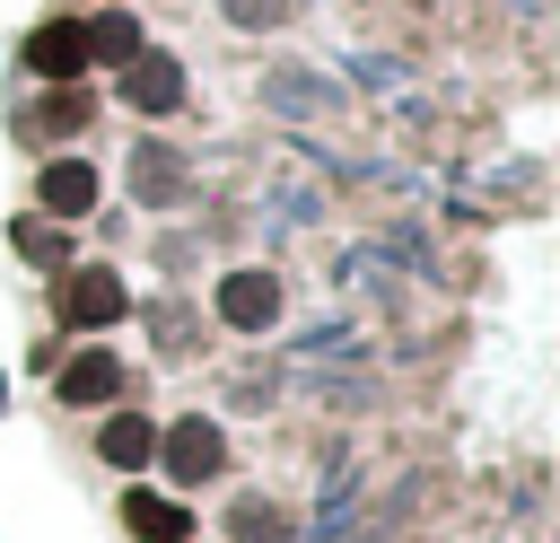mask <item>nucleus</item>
I'll return each mask as SVG.
<instances>
[{
  "label": "nucleus",
  "instance_id": "nucleus-13",
  "mask_svg": "<svg viewBox=\"0 0 560 543\" xmlns=\"http://www.w3.org/2000/svg\"><path fill=\"white\" fill-rule=\"evenodd\" d=\"M236 534H245V543H289V517H271V508H236Z\"/></svg>",
  "mask_w": 560,
  "mask_h": 543
},
{
  "label": "nucleus",
  "instance_id": "nucleus-7",
  "mask_svg": "<svg viewBox=\"0 0 560 543\" xmlns=\"http://www.w3.org/2000/svg\"><path fill=\"white\" fill-rule=\"evenodd\" d=\"M114 394H122V359L114 350H79L61 368V403H114Z\"/></svg>",
  "mask_w": 560,
  "mask_h": 543
},
{
  "label": "nucleus",
  "instance_id": "nucleus-1",
  "mask_svg": "<svg viewBox=\"0 0 560 543\" xmlns=\"http://www.w3.org/2000/svg\"><path fill=\"white\" fill-rule=\"evenodd\" d=\"M52 307H61V324L105 333V324H114L131 298H122V280H114V272H96V263H88V272H61V298H52Z\"/></svg>",
  "mask_w": 560,
  "mask_h": 543
},
{
  "label": "nucleus",
  "instance_id": "nucleus-5",
  "mask_svg": "<svg viewBox=\"0 0 560 543\" xmlns=\"http://www.w3.org/2000/svg\"><path fill=\"white\" fill-rule=\"evenodd\" d=\"M219 315H228L236 333H262V324L280 315V280H271V272H228V280H219Z\"/></svg>",
  "mask_w": 560,
  "mask_h": 543
},
{
  "label": "nucleus",
  "instance_id": "nucleus-9",
  "mask_svg": "<svg viewBox=\"0 0 560 543\" xmlns=\"http://www.w3.org/2000/svg\"><path fill=\"white\" fill-rule=\"evenodd\" d=\"M122 525H131L140 543H184V534H192L184 499H149V490H131V499H122Z\"/></svg>",
  "mask_w": 560,
  "mask_h": 543
},
{
  "label": "nucleus",
  "instance_id": "nucleus-8",
  "mask_svg": "<svg viewBox=\"0 0 560 543\" xmlns=\"http://www.w3.org/2000/svg\"><path fill=\"white\" fill-rule=\"evenodd\" d=\"M96 455H105V464H122V473L158 464V420H140V412H114V420H105V438H96Z\"/></svg>",
  "mask_w": 560,
  "mask_h": 543
},
{
  "label": "nucleus",
  "instance_id": "nucleus-3",
  "mask_svg": "<svg viewBox=\"0 0 560 543\" xmlns=\"http://www.w3.org/2000/svg\"><path fill=\"white\" fill-rule=\"evenodd\" d=\"M122 105H131V114H175V105H184V70H175L166 53H131V61H122Z\"/></svg>",
  "mask_w": 560,
  "mask_h": 543
},
{
  "label": "nucleus",
  "instance_id": "nucleus-4",
  "mask_svg": "<svg viewBox=\"0 0 560 543\" xmlns=\"http://www.w3.org/2000/svg\"><path fill=\"white\" fill-rule=\"evenodd\" d=\"M26 61H35L52 88H79V70H88V26H79V18H52V26H35Z\"/></svg>",
  "mask_w": 560,
  "mask_h": 543
},
{
  "label": "nucleus",
  "instance_id": "nucleus-6",
  "mask_svg": "<svg viewBox=\"0 0 560 543\" xmlns=\"http://www.w3.org/2000/svg\"><path fill=\"white\" fill-rule=\"evenodd\" d=\"M35 193H44L52 219H88V210H96V166H88V158H52Z\"/></svg>",
  "mask_w": 560,
  "mask_h": 543
},
{
  "label": "nucleus",
  "instance_id": "nucleus-10",
  "mask_svg": "<svg viewBox=\"0 0 560 543\" xmlns=\"http://www.w3.org/2000/svg\"><path fill=\"white\" fill-rule=\"evenodd\" d=\"M131 193H140V201H184V158L131 149Z\"/></svg>",
  "mask_w": 560,
  "mask_h": 543
},
{
  "label": "nucleus",
  "instance_id": "nucleus-12",
  "mask_svg": "<svg viewBox=\"0 0 560 543\" xmlns=\"http://www.w3.org/2000/svg\"><path fill=\"white\" fill-rule=\"evenodd\" d=\"M18 254H26V263H70V245H61L52 228H35V219L18 228Z\"/></svg>",
  "mask_w": 560,
  "mask_h": 543
},
{
  "label": "nucleus",
  "instance_id": "nucleus-11",
  "mask_svg": "<svg viewBox=\"0 0 560 543\" xmlns=\"http://www.w3.org/2000/svg\"><path fill=\"white\" fill-rule=\"evenodd\" d=\"M96 53H105V61H131V53H149V44H140V26L114 9V18H96V26H88V61H96Z\"/></svg>",
  "mask_w": 560,
  "mask_h": 543
},
{
  "label": "nucleus",
  "instance_id": "nucleus-2",
  "mask_svg": "<svg viewBox=\"0 0 560 543\" xmlns=\"http://www.w3.org/2000/svg\"><path fill=\"white\" fill-rule=\"evenodd\" d=\"M158 455H166L175 482H210V473L228 464V438H219L210 420H175V429H158Z\"/></svg>",
  "mask_w": 560,
  "mask_h": 543
}]
</instances>
